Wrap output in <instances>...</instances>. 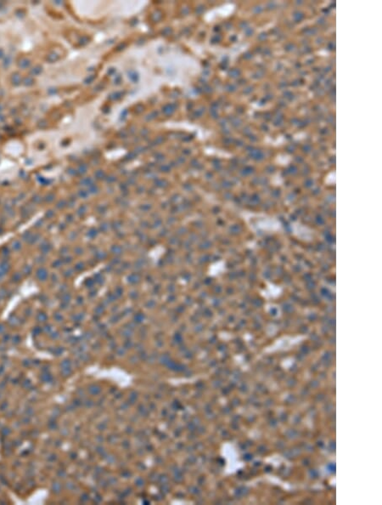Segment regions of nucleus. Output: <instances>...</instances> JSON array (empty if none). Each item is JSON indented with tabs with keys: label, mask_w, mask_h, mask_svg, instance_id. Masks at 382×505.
<instances>
[{
	"label": "nucleus",
	"mask_w": 382,
	"mask_h": 505,
	"mask_svg": "<svg viewBox=\"0 0 382 505\" xmlns=\"http://www.w3.org/2000/svg\"><path fill=\"white\" fill-rule=\"evenodd\" d=\"M244 219L254 233L279 232L283 229L282 224L276 217L267 213L246 212Z\"/></svg>",
	"instance_id": "1"
},
{
	"label": "nucleus",
	"mask_w": 382,
	"mask_h": 505,
	"mask_svg": "<svg viewBox=\"0 0 382 505\" xmlns=\"http://www.w3.org/2000/svg\"><path fill=\"white\" fill-rule=\"evenodd\" d=\"M291 228L294 237H296L298 240L304 242H311L313 240L314 232L307 225L301 224V222H294L291 224Z\"/></svg>",
	"instance_id": "2"
},
{
	"label": "nucleus",
	"mask_w": 382,
	"mask_h": 505,
	"mask_svg": "<svg viewBox=\"0 0 382 505\" xmlns=\"http://www.w3.org/2000/svg\"><path fill=\"white\" fill-rule=\"evenodd\" d=\"M266 283L265 289L261 290V292H260L264 299L268 300H271V299L274 300L282 295L283 288L280 286H278V285L272 283V282H267Z\"/></svg>",
	"instance_id": "3"
}]
</instances>
